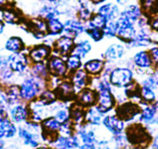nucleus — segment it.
<instances>
[{
    "label": "nucleus",
    "mask_w": 158,
    "mask_h": 149,
    "mask_svg": "<svg viewBox=\"0 0 158 149\" xmlns=\"http://www.w3.org/2000/svg\"><path fill=\"white\" fill-rule=\"evenodd\" d=\"M125 134L129 145L140 149H148L153 139V133L151 130L139 121L127 124Z\"/></svg>",
    "instance_id": "1"
},
{
    "label": "nucleus",
    "mask_w": 158,
    "mask_h": 149,
    "mask_svg": "<svg viewBox=\"0 0 158 149\" xmlns=\"http://www.w3.org/2000/svg\"><path fill=\"white\" fill-rule=\"evenodd\" d=\"M19 86L22 101L28 104L40 96L42 91L48 88V82L47 80L35 77L31 72H28L22 78Z\"/></svg>",
    "instance_id": "2"
},
{
    "label": "nucleus",
    "mask_w": 158,
    "mask_h": 149,
    "mask_svg": "<svg viewBox=\"0 0 158 149\" xmlns=\"http://www.w3.org/2000/svg\"><path fill=\"white\" fill-rule=\"evenodd\" d=\"M108 80L114 89H125L135 80V72L133 68L126 65H115L108 74Z\"/></svg>",
    "instance_id": "3"
},
{
    "label": "nucleus",
    "mask_w": 158,
    "mask_h": 149,
    "mask_svg": "<svg viewBox=\"0 0 158 149\" xmlns=\"http://www.w3.org/2000/svg\"><path fill=\"white\" fill-rule=\"evenodd\" d=\"M131 64L134 69V72L141 77H145L147 74H152L154 70V64L152 61L151 54L148 49H141L136 51L131 57Z\"/></svg>",
    "instance_id": "4"
},
{
    "label": "nucleus",
    "mask_w": 158,
    "mask_h": 149,
    "mask_svg": "<svg viewBox=\"0 0 158 149\" xmlns=\"http://www.w3.org/2000/svg\"><path fill=\"white\" fill-rule=\"evenodd\" d=\"M7 63L8 66L13 70L14 74L21 78L28 74L31 66V63L27 55V51L7 55Z\"/></svg>",
    "instance_id": "5"
},
{
    "label": "nucleus",
    "mask_w": 158,
    "mask_h": 149,
    "mask_svg": "<svg viewBox=\"0 0 158 149\" xmlns=\"http://www.w3.org/2000/svg\"><path fill=\"white\" fill-rule=\"evenodd\" d=\"M20 26H25V30L31 34V36L37 40H44L49 37L47 21L39 16H34L29 20L25 18Z\"/></svg>",
    "instance_id": "6"
},
{
    "label": "nucleus",
    "mask_w": 158,
    "mask_h": 149,
    "mask_svg": "<svg viewBox=\"0 0 158 149\" xmlns=\"http://www.w3.org/2000/svg\"><path fill=\"white\" fill-rule=\"evenodd\" d=\"M127 124L138 121V118L141 112L140 104L132 101H126L117 104L114 110Z\"/></svg>",
    "instance_id": "7"
},
{
    "label": "nucleus",
    "mask_w": 158,
    "mask_h": 149,
    "mask_svg": "<svg viewBox=\"0 0 158 149\" xmlns=\"http://www.w3.org/2000/svg\"><path fill=\"white\" fill-rule=\"evenodd\" d=\"M52 54V44L48 43V42L34 44L27 49V55H28V58L31 64L47 63Z\"/></svg>",
    "instance_id": "8"
},
{
    "label": "nucleus",
    "mask_w": 158,
    "mask_h": 149,
    "mask_svg": "<svg viewBox=\"0 0 158 149\" xmlns=\"http://www.w3.org/2000/svg\"><path fill=\"white\" fill-rule=\"evenodd\" d=\"M102 127L110 136L118 135V134L125 133L127 123L118 116L115 111L108 112L103 117Z\"/></svg>",
    "instance_id": "9"
},
{
    "label": "nucleus",
    "mask_w": 158,
    "mask_h": 149,
    "mask_svg": "<svg viewBox=\"0 0 158 149\" xmlns=\"http://www.w3.org/2000/svg\"><path fill=\"white\" fill-rule=\"evenodd\" d=\"M95 106L104 115L114 111L117 106V101L114 94V88L98 91V102Z\"/></svg>",
    "instance_id": "10"
},
{
    "label": "nucleus",
    "mask_w": 158,
    "mask_h": 149,
    "mask_svg": "<svg viewBox=\"0 0 158 149\" xmlns=\"http://www.w3.org/2000/svg\"><path fill=\"white\" fill-rule=\"evenodd\" d=\"M16 139L27 149H35L42 144L41 134H37L31 132L24 124L19 125L18 138Z\"/></svg>",
    "instance_id": "11"
},
{
    "label": "nucleus",
    "mask_w": 158,
    "mask_h": 149,
    "mask_svg": "<svg viewBox=\"0 0 158 149\" xmlns=\"http://www.w3.org/2000/svg\"><path fill=\"white\" fill-rule=\"evenodd\" d=\"M117 25H118L117 39L125 44H129L136 35V25L123 16L118 18Z\"/></svg>",
    "instance_id": "12"
},
{
    "label": "nucleus",
    "mask_w": 158,
    "mask_h": 149,
    "mask_svg": "<svg viewBox=\"0 0 158 149\" xmlns=\"http://www.w3.org/2000/svg\"><path fill=\"white\" fill-rule=\"evenodd\" d=\"M126 53H127V44L121 41L114 42L108 44L105 51L102 53V57L105 59L106 63L115 65L117 62H120L125 57Z\"/></svg>",
    "instance_id": "13"
},
{
    "label": "nucleus",
    "mask_w": 158,
    "mask_h": 149,
    "mask_svg": "<svg viewBox=\"0 0 158 149\" xmlns=\"http://www.w3.org/2000/svg\"><path fill=\"white\" fill-rule=\"evenodd\" d=\"M47 65H48L49 72L53 77L65 79V78H68V76H69V71H68L67 66H66L65 57H62L56 54H52L50 58L48 59V62H47Z\"/></svg>",
    "instance_id": "14"
},
{
    "label": "nucleus",
    "mask_w": 158,
    "mask_h": 149,
    "mask_svg": "<svg viewBox=\"0 0 158 149\" xmlns=\"http://www.w3.org/2000/svg\"><path fill=\"white\" fill-rule=\"evenodd\" d=\"M75 43H76V39L69 37V36H66V35L59 36L53 41L52 44L53 54L60 55L62 57H67L68 55L73 53Z\"/></svg>",
    "instance_id": "15"
},
{
    "label": "nucleus",
    "mask_w": 158,
    "mask_h": 149,
    "mask_svg": "<svg viewBox=\"0 0 158 149\" xmlns=\"http://www.w3.org/2000/svg\"><path fill=\"white\" fill-rule=\"evenodd\" d=\"M8 117L15 123L16 125H22L29 120L31 111H29L28 104L21 102L15 105H12L8 110Z\"/></svg>",
    "instance_id": "16"
},
{
    "label": "nucleus",
    "mask_w": 158,
    "mask_h": 149,
    "mask_svg": "<svg viewBox=\"0 0 158 149\" xmlns=\"http://www.w3.org/2000/svg\"><path fill=\"white\" fill-rule=\"evenodd\" d=\"M54 91L59 101L64 102V103H73V102H75L77 92L75 90L74 86H73L72 81L69 80V78L62 79V81L54 89Z\"/></svg>",
    "instance_id": "17"
},
{
    "label": "nucleus",
    "mask_w": 158,
    "mask_h": 149,
    "mask_svg": "<svg viewBox=\"0 0 158 149\" xmlns=\"http://www.w3.org/2000/svg\"><path fill=\"white\" fill-rule=\"evenodd\" d=\"M19 125H16L8 115H0V138L11 142L18 138Z\"/></svg>",
    "instance_id": "18"
},
{
    "label": "nucleus",
    "mask_w": 158,
    "mask_h": 149,
    "mask_svg": "<svg viewBox=\"0 0 158 149\" xmlns=\"http://www.w3.org/2000/svg\"><path fill=\"white\" fill-rule=\"evenodd\" d=\"M0 13L5 24L8 25H21L25 20V16L23 15L22 12L12 3H8L3 8H1Z\"/></svg>",
    "instance_id": "19"
},
{
    "label": "nucleus",
    "mask_w": 158,
    "mask_h": 149,
    "mask_svg": "<svg viewBox=\"0 0 158 149\" xmlns=\"http://www.w3.org/2000/svg\"><path fill=\"white\" fill-rule=\"evenodd\" d=\"M155 42V40L152 37V30L149 27L145 28H136V35L129 44H127L128 48H139L145 49L152 46Z\"/></svg>",
    "instance_id": "20"
},
{
    "label": "nucleus",
    "mask_w": 158,
    "mask_h": 149,
    "mask_svg": "<svg viewBox=\"0 0 158 149\" xmlns=\"http://www.w3.org/2000/svg\"><path fill=\"white\" fill-rule=\"evenodd\" d=\"M86 24L79 21L77 18H68L64 21V33L63 35L69 36L74 39H79V37L85 34Z\"/></svg>",
    "instance_id": "21"
},
{
    "label": "nucleus",
    "mask_w": 158,
    "mask_h": 149,
    "mask_svg": "<svg viewBox=\"0 0 158 149\" xmlns=\"http://www.w3.org/2000/svg\"><path fill=\"white\" fill-rule=\"evenodd\" d=\"M76 135L78 136L80 144H97L100 137L98 127H90L86 123L76 127Z\"/></svg>",
    "instance_id": "22"
},
{
    "label": "nucleus",
    "mask_w": 158,
    "mask_h": 149,
    "mask_svg": "<svg viewBox=\"0 0 158 149\" xmlns=\"http://www.w3.org/2000/svg\"><path fill=\"white\" fill-rule=\"evenodd\" d=\"M75 102L80 106H82L84 108H86V109L89 107H92V106H95L98 102V92L92 87H88V88L79 91L77 93Z\"/></svg>",
    "instance_id": "23"
},
{
    "label": "nucleus",
    "mask_w": 158,
    "mask_h": 149,
    "mask_svg": "<svg viewBox=\"0 0 158 149\" xmlns=\"http://www.w3.org/2000/svg\"><path fill=\"white\" fill-rule=\"evenodd\" d=\"M106 67V62L103 57H94V58H89L84 62L82 68L87 71V74L91 78L100 77L103 74L104 69Z\"/></svg>",
    "instance_id": "24"
},
{
    "label": "nucleus",
    "mask_w": 158,
    "mask_h": 149,
    "mask_svg": "<svg viewBox=\"0 0 158 149\" xmlns=\"http://www.w3.org/2000/svg\"><path fill=\"white\" fill-rule=\"evenodd\" d=\"M68 78H69V80L72 81L73 86H74L77 93H78L79 91H81V90H84V89L90 87L91 79H92V78L87 74V71L84 68H80V69L69 74Z\"/></svg>",
    "instance_id": "25"
},
{
    "label": "nucleus",
    "mask_w": 158,
    "mask_h": 149,
    "mask_svg": "<svg viewBox=\"0 0 158 149\" xmlns=\"http://www.w3.org/2000/svg\"><path fill=\"white\" fill-rule=\"evenodd\" d=\"M80 146V140L78 136L75 134L73 136H64V135H56L50 147L52 149H76Z\"/></svg>",
    "instance_id": "26"
},
{
    "label": "nucleus",
    "mask_w": 158,
    "mask_h": 149,
    "mask_svg": "<svg viewBox=\"0 0 158 149\" xmlns=\"http://www.w3.org/2000/svg\"><path fill=\"white\" fill-rule=\"evenodd\" d=\"M140 106H141V112L138 118V121L142 123V124L146 125V127H152L158 116L155 107H154L153 104H144V103H140Z\"/></svg>",
    "instance_id": "27"
},
{
    "label": "nucleus",
    "mask_w": 158,
    "mask_h": 149,
    "mask_svg": "<svg viewBox=\"0 0 158 149\" xmlns=\"http://www.w3.org/2000/svg\"><path fill=\"white\" fill-rule=\"evenodd\" d=\"M5 51L10 54L13 53H20V52H25L27 51V46L25 41L20 37V36H10L7 40L5 41L3 44Z\"/></svg>",
    "instance_id": "28"
},
{
    "label": "nucleus",
    "mask_w": 158,
    "mask_h": 149,
    "mask_svg": "<svg viewBox=\"0 0 158 149\" xmlns=\"http://www.w3.org/2000/svg\"><path fill=\"white\" fill-rule=\"evenodd\" d=\"M97 12L101 15H103L107 21H116L120 16V9H119L117 3L113 2H106L102 3L99 8H98Z\"/></svg>",
    "instance_id": "29"
},
{
    "label": "nucleus",
    "mask_w": 158,
    "mask_h": 149,
    "mask_svg": "<svg viewBox=\"0 0 158 149\" xmlns=\"http://www.w3.org/2000/svg\"><path fill=\"white\" fill-rule=\"evenodd\" d=\"M105 116L99 110L97 106H92L86 109V117H85V123L93 127H102L103 117Z\"/></svg>",
    "instance_id": "30"
},
{
    "label": "nucleus",
    "mask_w": 158,
    "mask_h": 149,
    "mask_svg": "<svg viewBox=\"0 0 158 149\" xmlns=\"http://www.w3.org/2000/svg\"><path fill=\"white\" fill-rule=\"evenodd\" d=\"M70 110V121L75 127H79L85 123V117H86V108L77 104L76 102H73L69 105Z\"/></svg>",
    "instance_id": "31"
},
{
    "label": "nucleus",
    "mask_w": 158,
    "mask_h": 149,
    "mask_svg": "<svg viewBox=\"0 0 158 149\" xmlns=\"http://www.w3.org/2000/svg\"><path fill=\"white\" fill-rule=\"evenodd\" d=\"M18 77L13 72V70L8 66L7 63V56L5 58V63L0 67V86L7 87L12 83H16L15 78Z\"/></svg>",
    "instance_id": "32"
},
{
    "label": "nucleus",
    "mask_w": 158,
    "mask_h": 149,
    "mask_svg": "<svg viewBox=\"0 0 158 149\" xmlns=\"http://www.w3.org/2000/svg\"><path fill=\"white\" fill-rule=\"evenodd\" d=\"M3 90H5V94L6 97H7L9 106L15 105V104L23 102L22 97H21L20 86H19V83H12L10 86L3 87Z\"/></svg>",
    "instance_id": "33"
},
{
    "label": "nucleus",
    "mask_w": 158,
    "mask_h": 149,
    "mask_svg": "<svg viewBox=\"0 0 158 149\" xmlns=\"http://www.w3.org/2000/svg\"><path fill=\"white\" fill-rule=\"evenodd\" d=\"M142 15H143V12H142V10H141L140 6L135 5V3L126 6L125 9H123L120 13V16L127 18V20H129L130 22H132L135 25Z\"/></svg>",
    "instance_id": "34"
},
{
    "label": "nucleus",
    "mask_w": 158,
    "mask_h": 149,
    "mask_svg": "<svg viewBox=\"0 0 158 149\" xmlns=\"http://www.w3.org/2000/svg\"><path fill=\"white\" fill-rule=\"evenodd\" d=\"M92 51V43L90 40L88 39H76V43H75L74 50H73V54L78 55L79 57H81L85 59Z\"/></svg>",
    "instance_id": "35"
},
{
    "label": "nucleus",
    "mask_w": 158,
    "mask_h": 149,
    "mask_svg": "<svg viewBox=\"0 0 158 149\" xmlns=\"http://www.w3.org/2000/svg\"><path fill=\"white\" fill-rule=\"evenodd\" d=\"M37 16L48 21L51 20V18H60L61 16V12L54 6L50 5V3H44V5H42L41 8H39V10L37 12Z\"/></svg>",
    "instance_id": "36"
},
{
    "label": "nucleus",
    "mask_w": 158,
    "mask_h": 149,
    "mask_svg": "<svg viewBox=\"0 0 158 149\" xmlns=\"http://www.w3.org/2000/svg\"><path fill=\"white\" fill-rule=\"evenodd\" d=\"M49 37H59L64 33V22L60 18H51L47 21Z\"/></svg>",
    "instance_id": "37"
},
{
    "label": "nucleus",
    "mask_w": 158,
    "mask_h": 149,
    "mask_svg": "<svg viewBox=\"0 0 158 149\" xmlns=\"http://www.w3.org/2000/svg\"><path fill=\"white\" fill-rule=\"evenodd\" d=\"M139 6L143 14L148 18L158 14V0H139Z\"/></svg>",
    "instance_id": "38"
},
{
    "label": "nucleus",
    "mask_w": 158,
    "mask_h": 149,
    "mask_svg": "<svg viewBox=\"0 0 158 149\" xmlns=\"http://www.w3.org/2000/svg\"><path fill=\"white\" fill-rule=\"evenodd\" d=\"M29 72H31L33 76H35V77H38V78H40V79H44V80H47V81H48V79L51 76L50 72H49L47 63L31 64Z\"/></svg>",
    "instance_id": "39"
},
{
    "label": "nucleus",
    "mask_w": 158,
    "mask_h": 149,
    "mask_svg": "<svg viewBox=\"0 0 158 149\" xmlns=\"http://www.w3.org/2000/svg\"><path fill=\"white\" fill-rule=\"evenodd\" d=\"M140 99L141 103L144 104H154L158 99L155 90L143 86H141L140 88Z\"/></svg>",
    "instance_id": "40"
},
{
    "label": "nucleus",
    "mask_w": 158,
    "mask_h": 149,
    "mask_svg": "<svg viewBox=\"0 0 158 149\" xmlns=\"http://www.w3.org/2000/svg\"><path fill=\"white\" fill-rule=\"evenodd\" d=\"M65 62L69 74L82 68V65H84V59L81 57H79L78 55L73 54V53L68 55L67 57H65Z\"/></svg>",
    "instance_id": "41"
},
{
    "label": "nucleus",
    "mask_w": 158,
    "mask_h": 149,
    "mask_svg": "<svg viewBox=\"0 0 158 149\" xmlns=\"http://www.w3.org/2000/svg\"><path fill=\"white\" fill-rule=\"evenodd\" d=\"M85 34H86V35L94 42H100L105 38L104 37V34H103V29L95 28V27L89 26V25H87V24H86V30H85Z\"/></svg>",
    "instance_id": "42"
},
{
    "label": "nucleus",
    "mask_w": 158,
    "mask_h": 149,
    "mask_svg": "<svg viewBox=\"0 0 158 149\" xmlns=\"http://www.w3.org/2000/svg\"><path fill=\"white\" fill-rule=\"evenodd\" d=\"M38 99H41V101L44 102V104H47V105H53V104L56 103V102L59 101L56 94H55V91L50 88L44 89Z\"/></svg>",
    "instance_id": "43"
},
{
    "label": "nucleus",
    "mask_w": 158,
    "mask_h": 149,
    "mask_svg": "<svg viewBox=\"0 0 158 149\" xmlns=\"http://www.w3.org/2000/svg\"><path fill=\"white\" fill-rule=\"evenodd\" d=\"M117 31H118V25H117L116 21H108L106 23L105 27L103 28L104 37L108 38V39H113V38H117Z\"/></svg>",
    "instance_id": "44"
},
{
    "label": "nucleus",
    "mask_w": 158,
    "mask_h": 149,
    "mask_svg": "<svg viewBox=\"0 0 158 149\" xmlns=\"http://www.w3.org/2000/svg\"><path fill=\"white\" fill-rule=\"evenodd\" d=\"M107 22L108 21L106 20L103 15H101V14H99L98 12H95V13L92 15V18H90V21H89L88 23H86V24L89 25V26L95 27V28L103 29Z\"/></svg>",
    "instance_id": "45"
},
{
    "label": "nucleus",
    "mask_w": 158,
    "mask_h": 149,
    "mask_svg": "<svg viewBox=\"0 0 158 149\" xmlns=\"http://www.w3.org/2000/svg\"><path fill=\"white\" fill-rule=\"evenodd\" d=\"M110 142H112L113 146L116 147L117 149H123V148H125L126 146L129 145L128 139H127V136H126L125 133L110 136Z\"/></svg>",
    "instance_id": "46"
},
{
    "label": "nucleus",
    "mask_w": 158,
    "mask_h": 149,
    "mask_svg": "<svg viewBox=\"0 0 158 149\" xmlns=\"http://www.w3.org/2000/svg\"><path fill=\"white\" fill-rule=\"evenodd\" d=\"M59 134L64 135V136H73L76 134V127H75V125L73 124L72 121L69 120L65 123H62Z\"/></svg>",
    "instance_id": "47"
},
{
    "label": "nucleus",
    "mask_w": 158,
    "mask_h": 149,
    "mask_svg": "<svg viewBox=\"0 0 158 149\" xmlns=\"http://www.w3.org/2000/svg\"><path fill=\"white\" fill-rule=\"evenodd\" d=\"M148 52L151 54L152 61L154 64V68H158V42H154V44L148 48Z\"/></svg>",
    "instance_id": "48"
},
{
    "label": "nucleus",
    "mask_w": 158,
    "mask_h": 149,
    "mask_svg": "<svg viewBox=\"0 0 158 149\" xmlns=\"http://www.w3.org/2000/svg\"><path fill=\"white\" fill-rule=\"evenodd\" d=\"M97 146L99 149H117L116 147L113 146L112 142H110V138L101 137L97 142Z\"/></svg>",
    "instance_id": "49"
},
{
    "label": "nucleus",
    "mask_w": 158,
    "mask_h": 149,
    "mask_svg": "<svg viewBox=\"0 0 158 149\" xmlns=\"http://www.w3.org/2000/svg\"><path fill=\"white\" fill-rule=\"evenodd\" d=\"M148 26L152 33H157L158 34V14L151 16L148 21Z\"/></svg>",
    "instance_id": "50"
},
{
    "label": "nucleus",
    "mask_w": 158,
    "mask_h": 149,
    "mask_svg": "<svg viewBox=\"0 0 158 149\" xmlns=\"http://www.w3.org/2000/svg\"><path fill=\"white\" fill-rule=\"evenodd\" d=\"M6 149H27V148H25L18 139H15V140H11V142H8L7 148Z\"/></svg>",
    "instance_id": "51"
},
{
    "label": "nucleus",
    "mask_w": 158,
    "mask_h": 149,
    "mask_svg": "<svg viewBox=\"0 0 158 149\" xmlns=\"http://www.w3.org/2000/svg\"><path fill=\"white\" fill-rule=\"evenodd\" d=\"M148 149H158V132H156L153 135V139Z\"/></svg>",
    "instance_id": "52"
},
{
    "label": "nucleus",
    "mask_w": 158,
    "mask_h": 149,
    "mask_svg": "<svg viewBox=\"0 0 158 149\" xmlns=\"http://www.w3.org/2000/svg\"><path fill=\"white\" fill-rule=\"evenodd\" d=\"M79 149H99L97 144H80Z\"/></svg>",
    "instance_id": "53"
},
{
    "label": "nucleus",
    "mask_w": 158,
    "mask_h": 149,
    "mask_svg": "<svg viewBox=\"0 0 158 149\" xmlns=\"http://www.w3.org/2000/svg\"><path fill=\"white\" fill-rule=\"evenodd\" d=\"M130 2V0H116V3L118 6H123V7H126V6H128Z\"/></svg>",
    "instance_id": "54"
},
{
    "label": "nucleus",
    "mask_w": 158,
    "mask_h": 149,
    "mask_svg": "<svg viewBox=\"0 0 158 149\" xmlns=\"http://www.w3.org/2000/svg\"><path fill=\"white\" fill-rule=\"evenodd\" d=\"M5 27H6L5 22L2 21V18H0V35H2L3 34V31H5Z\"/></svg>",
    "instance_id": "55"
},
{
    "label": "nucleus",
    "mask_w": 158,
    "mask_h": 149,
    "mask_svg": "<svg viewBox=\"0 0 158 149\" xmlns=\"http://www.w3.org/2000/svg\"><path fill=\"white\" fill-rule=\"evenodd\" d=\"M7 145H8V142L2 138H0V149H6L7 148Z\"/></svg>",
    "instance_id": "56"
},
{
    "label": "nucleus",
    "mask_w": 158,
    "mask_h": 149,
    "mask_svg": "<svg viewBox=\"0 0 158 149\" xmlns=\"http://www.w3.org/2000/svg\"><path fill=\"white\" fill-rule=\"evenodd\" d=\"M35 149H52L50 146H48V145H44V144H41L39 147H37V148H35Z\"/></svg>",
    "instance_id": "57"
},
{
    "label": "nucleus",
    "mask_w": 158,
    "mask_h": 149,
    "mask_svg": "<svg viewBox=\"0 0 158 149\" xmlns=\"http://www.w3.org/2000/svg\"><path fill=\"white\" fill-rule=\"evenodd\" d=\"M105 0H91V2L93 3V5H100V3H103Z\"/></svg>",
    "instance_id": "58"
},
{
    "label": "nucleus",
    "mask_w": 158,
    "mask_h": 149,
    "mask_svg": "<svg viewBox=\"0 0 158 149\" xmlns=\"http://www.w3.org/2000/svg\"><path fill=\"white\" fill-rule=\"evenodd\" d=\"M5 58H6V56H3V55L0 53V67L3 65V63H5Z\"/></svg>",
    "instance_id": "59"
},
{
    "label": "nucleus",
    "mask_w": 158,
    "mask_h": 149,
    "mask_svg": "<svg viewBox=\"0 0 158 149\" xmlns=\"http://www.w3.org/2000/svg\"><path fill=\"white\" fill-rule=\"evenodd\" d=\"M123 149H140V148H138V147H134V146H131V145H128V146H126L125 148H123Z\"/></svg>",
    "instance_id": "60"
},
{
    "label": "nucleus",
    "mask_w": 158,
    "mask_h": 149,
    "mask_svg": "<svg viewBox=\"0 0 158 149\" xmlns=\"http://www.w3.org/2000/svg\"><path fill=\"white\" fill-rule=\"evenodd\" d=\"M154 105V107H155V109H156V111H157V114H158V99L155 102V103L153 104Z\"/></svg>",
    "instance_id": "61"
},
{
    "label": "nucleus",
    "mask_w": 158,
    "mask_h": 149,
    "mask_svg": "<svg viewBox=\"0 0 158 149\" xmlns=\"http://www.w3.org/2000/svg\"><path fill=\"white\" fill-rule=\"evenodd\" d=\"M76 149H79V148H76Z\"/></svg>",
    "instance_id": "62"
}]
</instances>
